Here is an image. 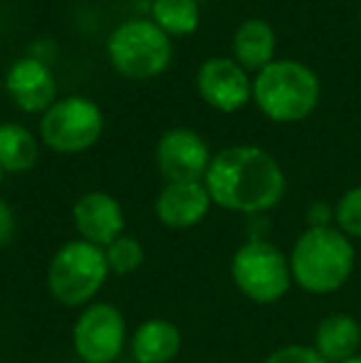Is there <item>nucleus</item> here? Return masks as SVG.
I'll return each instance as SVG.
<instances>
[{
  "mask_svg": "<svg viewBox=\"0 0 361 363\" xmlns=\"http://www.w3.org/2000/svg\"><path fill=\"white\" fill-rule=\"evenodd\" d=\"M357 252L339 228H307L289 252L292 282L309 294H332L349 282Z\"/></svg>",
  "mask_w": 361,
  "mask_h": 363,
  "instance_id": "obj_2",
  "label": "nucleus"
},
{
  "mask_svg": "<svg viewBox=\"0 0 361 363\" xmlns=\"http://www.w3.org/2000/svg\"><path fill=\"white\" fill-rule=\"evenodd\" d=\"M262 363H327L312 346H302V344H289L282 349L272 351Z\"/></svg>",
  "mask_w": 361,
  "mask_h": 363,
  "instance_id": "obj_21",
  "label": "nucleus"
},
{
  "mask_svg": "<svg viewBox=\"0 0 361 363\" xmlns=\"http://www.w3.org/2000/svg\"><path fill=\"white\" fill-rule=\"evenodd\" d=\"M231 277L243 296L255 304H274L292 287L289 257L272 242L248 240L231 259Z\"/></svg>",
  "mask_w": 361,
  "mask_h": 363,
  "instance_id": "obj_6",
  "label": "nucleus"
},
{
  "mask_svg": "<svg viewBox=\"0 0 361 363\" xmlns=\"http://www.w3.org/2000/svg\"><path fill=\"white\" fill-rule=\"evenodd\" d=\"M72 346L84 363H114L126 346L124 314L109 301H91L74 321Z\"/></svg>",
  "mask_w": 361,
  "mask_h": 363,
  "instance_id": "obj_8",
  "label": "nucleus"
},
{
  "mask_svg": "<svg viewBox=\"0 0 361 363\" xmlns=\"http://www.w3.org/2000/svg\"><path fill=\"white\" fill-rule=\"evenodd\" d=\"M151 20L169 38H186L201 23V10L196 0H154Z\"/></svg>",
  "mask_w": 361,
  "mask_h": 363,
  "instance_id": "obj_18",
  "label": "nucleus"
},
{
  "mask_svg": "<svg viewBox=\"0 0 361 363\" xmlns=\"http://www.w3.org/2000/svg\"><path fill=\"white\" fill-rule=\"evenodd\" d=\"M203 186L218 208L245 216L272 211L287 191L279 163L257 146H228L218 151Z\"/></svg>",
  "mask_w": 361,
  "mask_h": 363,
  "instance_id": "obj_1",
  "label": "nucleus"
},
{
  "mask_svg": "<svg viewBox=\"0 0 361 363\" xmlns=\"http://www.w3.org/2000/svg\"><path fill=\"white\" fill-rule=\"evenodd\" d=\"M196 86L213 109L226 114L243 109L252 99L250 77L231 57L206 60L196 74Z\"/></svg>",
  "mask_w": 361,
  "mask_h": 363,
  "instance_id": "obj_10",
  "label": "nucleus"
},
{
  "mask_svg": "<svg viewBox=\"0 0 361 363\" xmlns=\"http://www.w3.org/2000/svg\"><path fill=\"white\" fill-rule=\"evenodd\" d=\"M213 156L191 129H171L156 144V166L169 183H203Z\"/></svg>",
  "mask_w": 361,
  "mask_h": 363,
  "instance_id": "obj_9",
  "label": "nucleus"
},
{
  "mask_svg": "<svg viewBox=\"0 0 361 363\" xmlns=\"http://www.w3.org/2000/svg\"><path fill=\"white\" fill-rule=\"evenodd\" d=\"M5 89L10 99L30 114H38V111L45 114L57 101V82L52 72L35 57H23L10 65Z\"/></svg>",
  "mask_w": 361,
  "mask_h": 363,
  "instance_id": "obj_12",
  "label": "nucleus"
},
{
  "mask_svg": "<svg viewBox=\"0 0 361 363\" xmlns=\"http://www.w3.org/2000/svg\"><path fill=\"white\" fill-rule=\"evenodd\" d=\"M15 238V213L8 203L0 198V250L8 247Z\"/></svg>",
  "mask_w": 361,
  "mask_h": 363,
  "instance_id": "obj_22",
  "label": "nucleus"
},
{
  "mask_svg": "<svg viewBox=\"0 0 361 363\" xmlns=\"http://www.w3.org/2000/svg\"><path fill=\"white\" fill-rule=\"evenodd\" d=\"M319 94V77L307 65L294 60H274L252 82V99L257 109L277 124L307 119L317 109Z\"/></svg>",
  "mask_w": 361,
  "mask_h": 363,
  "instance_id": "obj_3",
  "label": "nucleus"
},
{
  "mask_svg": "<svg viewBox=\"0 0 361 363\" xmlns=\"http://www.w3.org/2000/svg\"><path fill=\"white\" fill-rule=\"evenodd\" d=\"M344 363H361V356H354V359H349V361H344Z\"/></svg>",
  "mask_w": 361,
  "mask_h": 363,
  "instance_id": "obj_24",
  "label": "nucleus"
},
{
  "mask_svg": "<svg viewBox=\"0 0 361 363\" xmlns=\"http://www.w3.org/2000/svg\"><path fill=\"white\" fill-rule=\"evenodd\" d=\"M129 344L136 363H169L181 351V331L169 319H146L136 326Z\"/></svg>",
  "mask_w": 361,
  "mask_h": 363,
  "instance_id": "obj_15",
  "label": "nucleus"
},
{
  "mask_svg": "<svg viewBox=\"0 0 361 363\" xmlns=\"http://www.w3.org/2000/svg\"><path fill=\"white\" fill-rule=\"evenodd\" d=\"M213 201L203 183H166L154 203L156 218L169 230L196 228L208 216Z\"/></svg>",
  "mask_w": 361,
  "mask_h": 363,
  "instance_id": "obj_13",
  "label": "nucleus"
},
{
  "mask_svg": "<svg viewBox=\"0 0 361 363\" xmlns=\"http://www.w3.org/2000/svg\"><path fill=\"white\" fill-rule=\"evenodd\" d=\"M40 158L38 139L20 124H0V168L3 173H28Z\"/></svg>",
  "mask_w": 361,
  "mask_h": 363,
  "instance_id": "obj_17",
  "label": "nucleus"
},
{
  "mask_svg": "<svg viewBox=\"0 0 361 363\" xmlns=\"http://www.w3.org/2000/svg\"><path fill=\"white\" fill-rule=\"evenodd\" d=\"M359 25H361V13H359Z\"/></svg>",
  "mask_w": 361,
  "mask_h": 363,
  "instance_id": "obj_26",
  "label": "nucleus"
},
{
  "mask_svg": "<svg viewBox=\"0 0 361 363\" xmlns=\"http://www.w3.org/2000/svg\"><path fill=\"white\" fill-rule=\"evenodd\" d=\"M104 257H106V264H109L111 274L126 277V274L136 272V269L144 264V247H141L139 240L131 238V235H121L109 247H104Z\"/></svg>",
  "mask_w": 361,
  "mask_h": 363,
  "instance_id": "obj_19",
  "label": "nucleus"
},
{
  "mask_svg": "<svg viewBox=\"0 0 361 363\" xmlns=\"http://www.w3.org/2000/svg\"><path fill=\"white\" fill-rule=\"evenodd\" d=\"M104 129L101 109L84 96L57 99L40 119L43 144L57 153H82L99 141Z\"/></svg>",
  "mask_w": 361,
  "mask_h": 363,
  "instance_id": "obj_7",
  "label": "nucleus"
},
{
  "mask_svg": "<svg viewBox=\"0 0 361 363\" xmlns=\"http://www.w3.org/2000/svg\"><path fill=\"white\" fill-rule=\"evenodd\" d=\"M0 183H3V168H0Z\"/></svg>",
  "mask_w": 361,
  "mask_h": 363,
  "instance_id": "obj_25",
  "label": "nucleus"
},
{
  "mask_svg": "<svg viewBox=\"0 0 361 363\" xmlns=\"http://www.w3.org/2000/svg\"><path fill=\"white\" fill-rule=\"evenodd\" d=\"M111 67L126 79H154L171 65V38L154 20H129L106 43Z\"/></svg>",
  "mask_w": 361,
  "mask_h": 363,
  "instance_id": "obj_5",
  "label": "nucleus"
},
{
  "mask_svg": "<svg viewBox=\"0 0 361 363\" xmlns=\"http://www.w3.org/2000/svg\"><path fill=\"white\" fill-rule=\"evenodd\" d=\"M72 223L79 240L96 247H109L116 238L124 235V211L119 201L104 191L84 193L72 208Z\"/></svg>",
  "mask_w": 361,
  "mask_h": 363,
  "instance_id": "obj_11",
  "label": "nucleus"
},
{
  "mask_svg": "<svg viewBox=\"0 0 361 363\" xmlns=\"http://www.w3.org/2000/svg\"><path fill=\"white\" fill-rule=\"evenodd\" d=\"M361 324L352 314H329L314 331L312 349L327 363H344L359 356Z\"/></svg>",
  "mask_w": 361,
  "mask_h": 363,
  "instance_id": "obj_14",
  "label": "nucleus"
},
{
  "mask_svg": "<svg viewBox=\"0 0 361 363\" xmlns=\"http://www.w3.org/2000/svg\"><path fill=\"white\" fill-rule=\"evenodd\" d=\"M307 220H309V228H327L334 220V211L324 206V203H314L307 213Z\"/></svg>",
  "mask_w": 361,
  "mask_h": 363,
  "instance_id": "obj_23",
  "label": "nucleus"
},
{
  "mask_svg": "<svg viewBox=\"0 0 361 363\" xmlns=\"http://www.w3.org/2000/svg\"><path fill=\"white\" fill-rule=\"evenodd\" d=\"M334 223L347 238L361 240V186H354L339 198L334 208Z\"/></svg>",
  "mask_w": 361,
  "mask_h": 363,
  "instance_id": "obj_20",
  "label": "nucleus"
},
{
  "mask_svg": "<svg viewBox=\"0 0 361 363\" xmlns=\"http://www.w3.org/2000/svg\"><path fill=\"white\" fill-rule=\"evenodd\" d=\"M274 30L265 20H245L233 35V55L235 62L243 69H265L267 65L274 62Z\"/></svg>",
  "mask_w": 361,
  "mask_h": 363,
  "instance_id": "obj_16",
  "label": "nucleus"
},
{
  "mask_svg": "<svg viewBox=\"0 0 361 363\" xmlns=\"http://www.w3.org/2000/svg\"><path fill=\"white\" fill-rule=\"evenodd\" d=\"M104 250L84 240H70L52 255L48 267V289L52 299L70 309L94 301L109 277Z\"/></svg>",
  "mask_w": 361,
  "mask_h": 363,
  "instance_id": "obj_4",
  "label": "nucleus"
}]
</instances>
